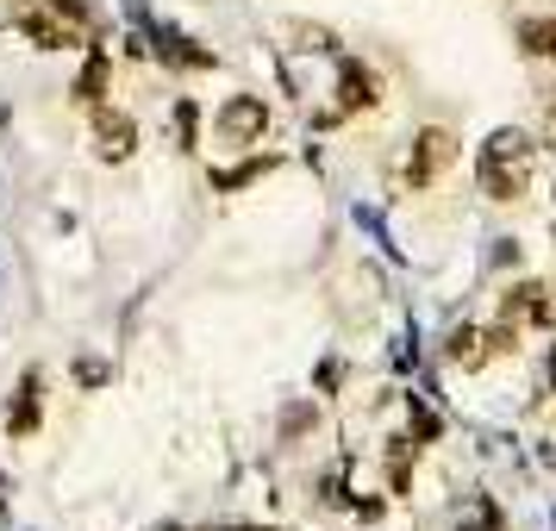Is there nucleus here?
Masks as SVG:
<instances>
[{"label": "nucleus", "instance_id": "f257e3e1", "mask_svg": "<svg viewBox=\"0 0 556 531\" xmlns=\"http://www.w3.org/2000/svg\"><path fill=\"white\" fill-rule=\"evenodd\" d=\"M13 26L26 31L31 45L63 51V45H76V38H81L88 7H81V0H20V7H13Z\"/></svg>", "mask_w": 556, "mask_h": 531}, {"label": "nucleus", "instance_id": "f03ea898", "mask_svg": "<svg viewBox=\"0 0 556 531\" xmlns=\"http://www.w3.org/2000/svg\"><path fill=\"white\" fill-rule=\"evenodd\" d=\"M526 176H531V144L519 131H494L488 151H481V194L519 201V194H526Z\"/></svg>", "mask_w": 556, "mask_h": 531}, {"label": "nucleus", "instance_id": "7ed1b4c3", "mask_svg": "<svg viewBox=\"0 0 556 531\" xmlns=\"http://www.w3.org/2000/svg\"><path fill=\"white\" fill-rule=\"evenodd\" d=\"M94 151L106 156V163H126L131 151H138V126H131L126 113H94Z\"/></svg>", "mask_w": 556, "mask_h": 531}, {"label": "nucleus", "instance_id": "20e7f679", "mask_svg": "<svg viewBox=\"0 0 556 531\" xmlns=\"http://www.w3.org/2000/svg\"><path fill=\"white\" fill-rule=\"evenodd\" d=\"M263 126H269V106L256 101V94H238V101H226V113H219V131L226 138H263Z\"/></svg>", "mask_w": 556, "mask_h": 531}, {"label": "nucleus", "instance_id": "39448f33", "mask_svg": "<svg viewBox=\"0 0 556 531\" xmlns=\"http://www.w3.org/2000/svg\"><path fill=\"white\" fill-rule=\"evenodd\" d=\"M506 319H531V326H551V319H556L551 288H538V281L513 288V294H506Z\"/></svg>", "mask_w": 556, "mask_h": 531}, {"label": "nucleus", "instance_id": "423d86ee", "mask_svg": "<svg viewBox=\"0 0 556 531\" xmlns=\"http://www.w3.org/2000/svg\"><path fill=\"white\" fill-rule=\"evenodd\" d=\"M444 163H451V131H426V138H419V156L406 163V176L426 181V176H438Z\"/></svg>", "mask_w": 556, "mask_h": 531}, {"label": "nucleus", "instance_id": "0eeeda50", "mask_svg": "<svg viewBox=\"0 0 556 531\" xmlns=\"http://www.w3.org/2000/svg\"><path fill=\"white\" fill-rule=\"evenodd\" d=\"M369 101H376V76L344 63V101H338V113H356V106H369Z\"/></svg>", "mask_w": 556, "mask_h": 531}, {"label": "nucleus", "instance_id": "6e6552de", "mask_svg": "<svg viewBox=\"0 0 556 531\" xmlns=\"http://www.w3.org/2000/svg\"><path fill=\"white\" fill-rule=\"evenodd\" d=\"M451 363L481 369V363H488V338H481V331H456V338H451Z\"/></svg>", "mask_w": 556, "mask_h": 531}, {"label": "nucleus", "instance_id": "1a4fd4ad", "mask_svg": "<svg viewBox=\"0 0 556 531\" xmlns=\"http://www.w3.org/2000/svg\"><path fill=\"white\" fill-rule=\"evenodd\" d=\"M526 51L556 56V20H531V26H526Z\"/></svg>", "mask_w": 556, "mask_h": 531}, {"label": "nucleus", "instance_id": "9d476101", "mask_svg": "<svg viewBox=\"0 0 556 531\" xmlns=\"http://www.w3.org/2000/svg\"><path fill=\"white\" fill-rule=\"evenodd\" d=\"M38 426V376H26V394H20V413H13V431Z\"/></svg>", "mask_w": 556, "mask_h": 531}, {"label": "nucleus", "instance_id": "9b49d317", "mask_svg": "<svg viewBox=\"0 0 556 531\" xmlns=\"http://www.w3.org/2000/svg\"><path fill=\"white\" fill-rule=\"evenodd\" d=\"M101 81H106V56H94V63H88V76H81V101H101Z\"/></svg>", "mask_w": 556, "mask_h": 531}, {"label": "nucleus", "instance_id": "f8f14e48", "mask_svg": "<svg viewBox=\"0 0 556 531\" xmlns=\"http://www.w3.org/2000/svg\"><path fill=\"white\" fill-rule=\"evenodd\" d=\"M551 376H556V356H551Z\"/></svg>", "mask_w": 556, "mask_h": 531}]
</instances>
